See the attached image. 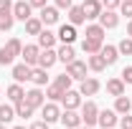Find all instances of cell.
<instances>
[{"mask_svg":"<svg viewBox=\"0 0 132 129\" xmlns=\"http://www.w3.org/2000/svg\"><path fill=\"white\" fill-rule=\"evenodd\" d=\"M99 119V106L94 104V101H86V104H81V124H86V127H94Z\"/></svg>","mask_w":132,"mask_h":129,"instance_id":"1","label":"cell"},{"mask_svg":"<svg viewBox=\"0 0 132 129\" xmlns=\"http://www.w3.org/2000/svg\"><path fill=\"white\" fill-rule=\"evenodd\" d=\"M86 68H89V66L84 63V61H76V58H74L71 63H66V73H69L71 79H76V81H84L86 79Z\"/></svg>","mask_w":132,"mask_h":129,"instance_id":"2","label":"cell"},{"mask_svg":"<svg viewBox=\"0 0 132 129\" xmlns=\"http://www.w3.org/2000/svg\"><path fill=\"white\" fill-rule=\"evenodd\" d=\"M59 122L66 129H76V127H81V114H76V109H66V112H61Z\"/></svg>","mask_w":132,"mask_h":129,"instance_id":"3","label":"cell"},{"mask_svg":"<svg viewBox=\"0 0 132 129\" xmlns=\"http://www.w3.org/2000/svg\"><path fill=\"white\" fill-rule=\"evenodd\" d=\"M31 3H26V0H15V3H13V18H15V20H23V23H26V20H28V18H31Z\"/></svg>","mask_w":132,"mask_h":129,"instance_id":"4","label":"cell"},{"mask_svg":"<svg viewBox=\"0 0 132 129\" xmlns=\"http://www.w3.org/2000/svg\"><path fill=\"white\" fill-rule=\"evenodd\" d=\"M26 104H31L33 109H38V106H43L46 104V94L41 91V86H36V89H31V91H26Z\"/></svg>","mask_w":132,"mask_h":129,"instance_id":"5","label":"cell"},{"mask_svg":"<svg viewBox=\"0 0 132 129\" xmlns=\"http://www.w3.org/2000/svg\"><path fill=\"white\" fill-rule=\"evenodd\" d=\"M56 61H59V53H56L53 48H41V53H38V66H41V68L48 71Z\"/></svg>","mask_w":132,"mask_h":129,"instance_id":"6","label":"cell"},{"mask_svg":"<svg viewBox=\"0 0 132 129\" xmlns=\"http://www.w3.org/2000/svg\"><path fill=\"white\" fill-rule=\"evenodd\" d=\"M84 15H86V20H94V18H99L102 15V0H84Z\"/></svg>","mask_w":132,"mask_h":129,"instance_id":"7","label":"cell"},{"mask_svg":"<svg viewBox=\"0 0 132 129\" xmlns=\"http://www.w3.org/2000/svg\"><path fill=\"white\" fill-rule=\"evenodd\" d=\"M117 23H119V15H117L114 10H102V15H99V25H102L104 31L117 28Z\"/></svg>","mask_w":132,"mask_h":129,"instance_id":"8","label":"cell"},{"mask_svg":"<svg viewBox=\"0 0 132 129\" xmlns=\"http://www.w3.org/2000/svg\"><path fill=\"white\" fill-rule=\"evenodd\" d=\"M61 104H64V109H79L81 106V94L79 91H64V96H61Z\"/></svg>","mask_w":132,"mask_h":129,"instance_id":"9","label":"cell"},{"mask_svg":"<svg viewBox=\"0 0 132 129\" xmlns=\"http://www.w3.org/2000/svg\"><path fill=\"white\" fill-rule=\"evenodd\" d=\"M38 53H41L38 43H36V46H23V51H20V56H23V63H28V66H38Z\"/></svg>","mask_w":132,"mask_h":129,"instance_id":"10","label":"cell"},{"mask_svg":"<svg viewBox=\"0 0 132 129\" xmlns=\"http://www.w3.org/2000/svg\"><path fill=\"white\" fill-rule=\"evenodd\" d=\"M97 124H99L102 129H114V124H117V112H112V109H104V112H99Z\"/></svg>","mask_w":132,"mask_h":129,"instance_id":"11","label":"cell"},{"mask_svg":"<svg viewBox=\"0 0 132 129\" xmlns=\"http://www.w3.org/2000/svg\"><path fill=\"white\" fill-rule=\"evenodd\" d=\"M41 23L43 25H53V23H59V8H53V5H46V8H41Z\"/></svg>","mask_w":132,"mask_h":129,"instance_id":"12","label":"cell"},{"mask_svg":"<svg viewBox=\"0 0 132 129\" xmlns=\"http://www.w3.org/2000/svg\"><path fill=\"white\" fill-rule=\"evenodd\" d=\"M41 114H43V122H48V124H53V122L61 119V109L56 104H43L41 106Z\"/></svg>","mask_w":132,"mask_h":129,"instance_id":"13","label":"cell"},{"mask_svg":"<svg viewBox=\"0 0 132 129\" xmlns=\"http://www.w3.org/2000/svg\"><path fill=\"white\" fill-rule=\"evenodd\" d=\"M56 38H59L61 43H74V41H76V25H71V23H69V25H61L59 33H56Z\"/></svg>","mask_w":132,"mask_h":129,"instance_id":"14","label":"cell"},{"mask_svg":"<svg viewBox=\"0 0 132 129\" xmlns=\"http://www.w3.org/2000/svg\"><path fill=\"white\" fill-rule=\"evenodd\" d=\"M99 89H102V84H99L97 79H84L81 86H79V94H81V96H94Z\"/></svg>","mask_w":132,"mask_h":129,"instance_id":"15","label":"cell"},{"mask_svg":"<svg viewBox=\"0 0 132 129\" xmlns=\"http://www.w3.org/2000/svg\"><path fill=\"white\" fill-rule=\"evenodd\" d=\"M31 68H33V66H28V63H18V66H13V79H15L18 84L31 81Z\"/></svg>","mask_w":132,"mask_h":129,"instance_id":"16","label":"cell"},{"mask_svg":"<svg viewBox=\"0 0 132 129\" xmlns=\"http://www.w3.org/2000/svg\"><path fill=\"white\" fill-rule=\"evenodd\" d=\"M36 38H38V48H53V46H56V33L46 31V28L38 33Z\"/></svg>","mask_w":132,"mask_h":129,"instance_id":"17","label":"cell"},{"mask_svg":"<svg viewBox=\"0 0 132 129\" xmlns=\"http://www.w3.org/2000/svg\"><path fill=\"white\" fill-rule=\"evenodd\" d=\"M31 81L36 84V86H48L46 68H41V66H33V68H31Z\"/></svg>","mask_w":132,"mask_h":129,"instance_id":"18","label":"cell"},{"mask_svg":"<svg viewBox=\"0 0 132 129\" xmlns=\"http://www.w3.org/2000/svg\"><path fill=\"white\" fill-rule=\"evenodd\" d=\"M84 20H86L84 8L81 5H71V8H69V23H71V25H81Z\"/></svg>","mask_w":132,"mask_h":129,"instance_id":"19","label":"cell"},{"mask_svg":"<svg viewBox=\"0 0 132 129\" xmlns=\"http://www.w3.org/2000/svg\"><path fill=\"white\" fill-rule=\"evenodd\" d=\"M5 94H8V99H10V101H13V104H18V101H23V96H26V91H23V86H20V84H10V86H8V89H5Z\"/></svg>","mask_w":132,"mask_h":129,"instance_id":"20","label":"cell"},{"mask_svg":"<svg viewBox=\"0 0 132 129\" xmlns=\"http://www.w3.org/2000/svg\"><path fill=\"white\" fill-rule=\"evenodd\" d=\"M86 66H89L94 73H99V71H104V68H107V61L102 58V53H92V56H89V61H86Z\"/></svg>","mask_w":132,"mask_h":129,"instance_id":"21","label":"cell"},{"mask_svg":"<svg viewBox=\"0 0 132 129\" xmlns=\"http://www.w3.org/2000/svg\"><path fill=\"white\" fill-rule=\"evenodd\" d=\"M102 46H104V41H94V38H84L81 41V51L89 53V56H92V53H99Z\"/></svg>","mask_w":132,"mask_h":129,"instance_id":"22","label":"cell"},{"mask_svg":"<svg viewBox=\"0 0 132 129\" xmlns=\"http://www.w3.org/2000/svg\"><path fill=\"white\" fill-rule=\"evenodd\" d=\"M107 91H109L114 99L122 96V94H125V81H122V79H109V81H107Z\"/></svg>","mask_w":132,"mask_h":129,"instance_id":"23","label":"cell"},{"mask_svg":"<svg viewBox=\"0 0 132 129\" xmlns=\"http://www.w3.org/2000/svg\"><path fill=\"white\" fill-rule=\"evenodd\" d=\"M56 53H59V61H64V63H71V61L76 58V53H74V46H71V43H64Z\"/></svg>","mask_w":132,"mask_h":129,"instance_id":"24","label":"cell"},{"mask_svg":"<svg viewBox=\"0 0 132 129\" xmlns=\"http://www.w3.org/2000/svg\"><path fill=\"white\" fill-rule=\"evenodd\" d=\"M99 53H102V58L107 61V66H112L117 58H119V51H117V46H102V51H99Z\"/></svg>","mask_w":132,"mask_h":129,"instance_id":"25","label":"cell"},{"mask_svg":"<svg viewBox=\"0 0 132 129\" xmlns=\"http://www.w3.org/2000/svg\"><path fill=\"white\" fill-rule=\"evenodd\" d=\"M43 31V23H41V18H28V20H26V33H28V35H38V33Z\"/></svg>","mask_w":132,"mask_h":129,"instance_id":"26","label":"cell"},{"mask_svg":"<svg viewBox=\"0 0 132 129\" xmlns=\"http://www.w3.org/2000/svg\"><path fill=\"white\" fill-rule=\"evenodd\" d=\"M130 109H132V101L125 94L122 96H117V101H114V112L117 114H130Z\"/></svg>","mask_w":132,"mask_h":129,"instance_id":"27","label":"cell"},{"mask_svg":"<svg viewBox=\"0 0 132 129\" xmlns=\"http://www.w3.org/2000/svg\"><path fill=\"white\" fill-rule=\"evenodd\" d=\"M13 119H15V109H13L10 104H3V106H0V122H3V124H10Z\"/></svg>","mask_w":132,"mask_h":129,"instance_id":"28","label":"cell"},{"mask_svg":"<svg viewBox=\"0 0 132 129\" xmlns=\"http://www.w3.org/2000/svg\"><path fill=\"white\" fill-rule=\"evenodd\" d=\"M33 112H36V109H33L31 104H26V99L15 104V116H23V119H28V116H31Z\"/></svg>","mask_w":132,"mask_h":129,"instance_id":"29","label":"cell"},{"mask_svg":"<svg viewBox=\"0 0 132 129\" xmlns=\"http://www.w3.org/2000/svg\"><path fill=\"white\" fill-rule=\"evenodd\" d=\"M86 38H94V41H104V28L102 25H86Z\"/></svg>","mask_w":132,"mask_h":129,"instance_id":"30","label":"cell"},{"mask_svg":"<svg viewBox=\"0 0 132 129\" xmlns=\"http://www.w3.org/2000/svg\"><path fill=\"white\" fill-rule=\"evenodd\" d=\"M71 81H74V79H71L69 73H61V76H56V81H53V84H56L61 91H69V89H71Z\"/></svg>","mask_w":132,"mask_h":129,"instance_id":"31","label":"cell"},{"mask_svg":"<svg viewBox=\"0 0 132 129\" xmlns=\"http://www.w3.org/2000/svg\"><path fill=\"white\" fill-rule=\"evenodd\" d=\"M13 61H15V56L10 53L8 46H3V48H0V66H10Z\"/></svg>","mask_w":132,"mask_h":129,"instance_id":"32","label":"cell"},{"mask_svg":"<svg viewBox=\"0 0 132 129\" xmlns=\"http://www.w3.org/2000/svg\"><path fill=\"white\" fill-rule=\"evenodd\" d=\"M46 96L51 99V101H61V96H64V91L56 86V84H51V86H46Z\"/></svg>","mask_w":132,"mask_h":129,"instance_id":"33","label":"cell"},{"mask_svg":"<svg viewBox=\"0 0 132 129\" xmlns=\"http://www.w3.org/2000/svg\"><path fill=\"white\" fill-rule=\"evenodd\" d=\"M117 51H119L122 56H132V38H122L119 46H117Z\"/></svg>","mask_w":132,"mask_h":129,"instance_id":"34","label":"cell"},{"mask_svg":"<svg viewBox=\"0 0 132 129\" xmlns=\"http://www.w3.org/2000/svg\"><path fill=\"white\" fill-rule=\"evenodd\" d=\"M5 46L10 48V53H13V56H20V51H23V43H20L18 38H10V41H8Z\"/></svg>","mask_w":132,"mask_h":129,"instance_id":"35","label":"cell"},{"mask_svg":"<svg viewBox=\"0 0 132 129\" xmlns=\"http://www.w3.org/2000/svg\"><path fill=\"white\" fill-rule=\"evenodd\" d=\"M119 10H122V15L132 18V0H122L119 3Z\"/></svg>","mask_w":132,"mask_h":129,"instance_id":"36","label":"cell"},{"mask_svg":"<svg viewBox=\"0 0 132 129\" xmlns=\"http://www.w3.org/2000/svg\"><path fill=\"white\" fill-rule=\"evenodd\" d=\"M119 3H122V0H102V8H104V10H117Z\"/></svg>","mask_w":132,"mask_h":129,"instance_id":"37","label":"cell"},{"mask_svg":"<svg viewBox=\"0 0 132 129\" xmlns=\"http://www.w3.org/2000/svg\"><path fill=\"white\" fill-rule=\"evenodd\" d=\"M122 81L132 86V66H125V71H122Z\"/></svg>","mask_w":132,"mask_h":129,"instance_id":"38","label":"cell"},{"mask_svg":"<svg viewBox=\"0 0 132 129\" xmlns=\"http://www.w3.org/2000/svg\"><path fill=\"white\" fill-rule=\"evenodd\" d=\"M119 127H122V129H132V116H130V114H125V116L119 119Z\"/></svg>","mask_w":132,"mask_h":129,"instance_id":"39","label":"cell"},{"mask_svg":"<svg viewBox=\"0 0 132 129\" xmlns=\"http://www.w3.org/2000/svg\"><path fill=\"white\" fill-rule=\"evenodd\" d=\"M71 5H74V0H56V8L59 10H69Z\"/></svg>","mask_w":132,"mask_h":129,"instance_id":"40","label":"cell"},{"mask_svg":"<svg viewBox=\"0 0 132 129\" xmlns=\"http://www.w3.org/2000/svg\"><path fill=\"white\" fill-rule=\"evenodd\" d=\"M31 129H48V122H43V119H41V122L31 124Z\"/></svg>","mask_w":132,"mask_h":129,"instance_id":"41","label":"cell"},{"mask_svg":"<svg viewBox=\"0 0 132 129\" xmlns=\"http://www.w3.org/2000/svg\"><path fill=\"white\" fill-rule=\"evenodd\" d=\"M31 8H46V0H28Z\"/></svg>","mask_w":132,"mask_h":129,"instance_id":"42","label":"cell"},{"mask_svg":"<svg viewBox=\"0 0 132 129\" xmlns=\"http://www.w3.org/2000/svg\"><path fill=\"white\" fill-rule=\"evenodd\" d=\"M127 35L132 38V18H130V23H127Z\"/></svg>","mask_w":132,"mask_h":129,"instance_id":"43","label":"cell"},{"mask_svg":"<svg viewBox=\"0 0 132 129\" xmlns=\"http://www.w3.org/2000/svg\"><path fill=\"white\" fill-rule=\"evenodd\" d=\"M76 129H94V127H86V124H84V127H76Z\"/></svg>","mask_w":132,"mask_h":129,"instance_id":"44","label":"cell"},{"mask_svg":"<svg viewBox=\"0 0 132 129\" xmlns=\"http://www.w3.org/2000/svg\"><path fill=\"white\" fill-rule=\"evenodd\" d=\"M0 129H5V124H3V122H0Z\"/></svg>","mask_w":132,"mask_h":129,"instance_id":"45","label":"cell"},{"mask_svg":"<svg viewBox=\"0 0 132 129\" xmlns=\"http://www.w3.org/2000/svg\"><path fill=\"white\" fill-rule=\"evenodd\" d=\"M13 129H26V127H13Z\"/></svg>","mask_w":132,"mask_h":129,"instance_id":"46","label":"cell"}]
</instances>
